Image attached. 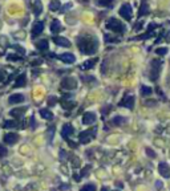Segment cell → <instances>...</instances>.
Listing matches in <instances>:
<instances>
[{"label":"cell","mask_w":170,"mask_h":191,"mask_svg":"<svg viewBox=\"0 0 170 191\" xmlns=\"http://www.w3.org/2000/svg\"><path fill=\"white\" fill-rule=\"evenodd\" d=\"M112 122H113V125H117V126H120L122 125V123L126 122V118L122 116H116L113 119H112Z\"/></svg>","instance_id":"cell-21"},{"label":"cell","mask_w":170,"mask_h":191,"mask_svg":"<svg viewBox=\"0 0 170 191\" xmlns=\"http://www.w3.org/2000/svg\"><path fill=\"white\" fill-rule=\"evenodd\" d=\"M151 92H153V89L150 88V86H146V85H142L141 86V96H149V94H151Z\"/></svg>","instance_id":"cell-24"},{"label":"cell","mask_w":170,"mask_h":191,"mask_svg":"<svg viewBox=\"0 0 170 191\" xmlns=\"http://www.w3.org/2000/svg\"><path fill=\"white\" fill-rule=\"evenodd\" d=\"M7 154H8V151H7V149L3 146V145H0V158L6 157Z\"/></svg>","instance_id":"cell-32"},{"label":"cell","mask_w":170,"mask_h":191,"mask_svg":"<svg viewBox=\"0 0 170 191\" xmlns=\"http://www.w3.org/2000/svg\"><path fill=\"white\" fill-rule=\"evenodd\" d=\"M105 27H106V29H110V31L116 32V33H124L125 32V25L121 21H118L116 17H110L106 21Z\"/></svg>","instance_id":"cell-2"},{"label":"cell","mask_w":170,"mask_h":191,"mask_svg":"<svg viewBox=\"0 0 170 191\" xmlns=\"http://www.w3.org/2000/svg\"><path fill=\"white\" fill-rule=\"evenodd\" d=\"M96 135H97V129H89V130H85V132L80 133L79 138L81 143H89Z\"/></svg>","instance_id":"cell-3"},{"label":"cell","mask_w":170,"mask_h":191,"mask_svg":"<svg viewBox=\"0 0 170 191\" xmlns=\"http://www.w3.org/2000/svg\"><path fill=\"white\" fill-rule=\"evenodd\" d=\"M101 191H109V190H108L106 187H102V188H101Z\"/></svg>","instance_id":"cell-45"},{"label":"cell","mask_w":170,"mask_h":191,"mask_svg":"<svg viewBox=\"0 0 170 191\" xmlns=\"http://www.w3.org/2000/svg\"><path fill=\"white\" fill-rule=\"evenodd\" d=\"M53 41L56 43L57 45L60 47H65V48H69L70 47V41L65 37H60V36H55L53 37Z\"/></svg>","instance_id":"cell-12"},{"label":"cell","mask_w":170,"mask_h":191,"mask_svg":"<svg viewBox=\"0 0 170 191\" xmlns=\"http://www.w3.org/2000/svg\"><path fill=\"white\" fill-rule=\"evenodd\" d=\"M98 4L100 6H106V7H112V1H105V0H98Z\"/></svg>","instance_id":"cell-34"},{"label":"cell","mask_w":170,"mask_h":191,"mask_svg":"<svg viewBox=\"0 0 170 191\" xmlns=\"http://www.w3.org/2000/svg\"><path fill=\"white\" fill-rule=\"evenodd\" d=\"M80 191H96V186L93 183H88V185L82 186Z\"/></svg>","instance_id":"cell-25"},{"label":"cell","mask_w":170,"mask_h":191,"mask_svg":"<svg viewBox=\"0 0 170 191\" xmlns=\"http://www.w3.org/2000/svg\"><path fill=\"white\" fill-rule=\"evenodd\" d=\"M8 60H21V57H19V56H8Z\"/></svg>","instance_id":"cell-42"},{"label":"cell","mask_w":170,"mask_h":191,"mask_svg":"<svg viewBox=\"0 0 170 191\" xmlns=\"http://www.w3.org/2000/svg\"><path fill=\"white\" fill-rule=\"evenodd\" d=\"M61 86H63L64 89L72 90V89L77 88V81L75 80V77H65V79L61 81Z\"/></svg>","instance_id":"cell-6"},{"label":"cell","mask_w":170,"mask_h":191,"mask_svg":"<svg viewBox=\"0 0 170 191\" xmlns=\"http://www.w3.org/2000/svg\"><path fill=\"white\" fill-rule=\"evenodd\" d=\"M158 171L164 178H170V167L167 166L166 162H161L158 165Z\"/></svg>","instance_id":"cell-9"},{"label":"cell","mask_w":170,"mask_h":191,"mask_svg":"<svg viewBox=\"0 0 170 191\" xmlns=\"http://www.w3.org/2000/svg\"><path fill=\"white\" fill-rule=\"evenodd\" d=\"M60 31H61L60 21H59V20H53V21H52V24H50V32H52L53 34H56V33H59Z\"/></svg>","instance_id":"cell-18"},{"label":"cell","mask_w":170,"mask_h":191,"mask_svg":"<svg viewBox=\"0 0 170 191\" xmlns=\"http://www.w3.org/2000/svg\"><path fill=\"white\" fill-rule=\"evenodd\" d=\"M31 128L35 129L36 128V122H35V117H31Z\"/></svg>","instance_id":"cell-38"},{"label":"cell","mask_w":170,"mask_h":191,"mask_svg":"<svg viewBox=\"0 0 170 191\" xmlns=\"http://www.w3.org/2000/svg\"><path fill=\"white\" fill-rule=\"evenodd\" d=\"M97 44H98L97 40L91 37V36H81V37H79V40H77V47H79V49L85 54L95 53L96 50H97V47H98Z\"/></svg>","instance_id":"cell-1"},{"label":"cell","mask_w":170,"mask_h":191,"mask_svg":"<svg viewBox=\"0 0 170 191\" xmlns=\"http://www.w3.org/2000/svg\"><path fill=\"white\" fill-rule=\"evenodd\" d=\"M40 116L44 119H48V121L53 119V114H52V112H49L48 109H41L40 110Z\"/></svg>","instance_id":"cell-20"},{"label":"cell","mask_w":170,"mask_h":191,"mask_svg":"<svg viewBox=\"0 0 170 191\" xmlns=\"http://www.w3.org/2000/svg\"><path fill=\"white\" fill-rule=\"evenodd\" d=\"M4 76H6V72L0 69V81H3V80H4Z\"/></svg>","instance_id":"cell-41"},{"label":"cell","mask_w":170,"mask_h":191,"mask_svg":"<svg viewBox=\"0 0 170 191\" xmlns=\"http://www.w3.org/2000/svg\"><path fill=\"white\" fill-rule=\"evenodd\" d=\"M91 169V166H86L84 170L81 171V177H84V175H88V170Z\"/></svg>","instance_id":"cell-37"},{"label":"cell","mask_w":170,"mask_h":191,"mask_svg":"<svg viewBox=\"0 0 170 191\" xmlns=\"http://www.w3.org/2000/svg\"><path fill=\"white\" fill-rule=\"evenodd\" d=\"M25 81H27V79H25V74L23 73V74H20L17 79H16L15 81V88H21V86H24L25 85Z\"/></svg>","instance_id":"cell-19"},{"label":"cell","mask_w":170,"mask_h":191,"mask_svg":"<svg viewBox=\"0 0 170 191\" xmlns=\"http://www.w3.org/2000/svg\"><path fill=\"white\" fill-rule=\"evenodd\" d=\"M146 155L150 158H155L157 157V154L153 151V149H150V147H146Z\"/></svg>","instance_id":"cell-30"},{"label":"cell","mask_w":170,"mask_h":191,"mask_svg":"<svg viewBox=\"0 0 170 191\" xmlns=\"http://www.w3.org/2000/svg\"><path fill=\"white\" fill-rule=\"evenodd\" d=\"M25 112V108H20V109H13L11 110V116L12 117H16V118H19V117H21L23 114H24Z\"/></svg>","instance_id":"cell-23"},{"label":"cell","mask_w":170,"mask_h":191,"mask_svg":"<svg viewBox=\"0 0 170 191\" xmlns=\"http://www.w3.org/2000/svg\"><path fill=\"white\" fill-rule=\"evenodd\" d=\"M17 141H19V135L16 134V133H7V134H4V142L6 143L13 145Z\"/></svg>","instance_id":"cell-10"},{"label":"cell","mask_w":170,"mask_h":191,"mask_svg":"<svg viewBox=\"0 0 170 191\" xmlns=\"http://www.w3.org/2000/svg\"><path fill=\"white\" fill-rule=\"evenodd\" d=\"M43 29H44V23L37 21L35 25H33V28H32V37L35 39L36 36H39V34L43 32Z\"/></svg>","instance_id":"cell-11"},{"label":"cell","mask_w":170,"mask_h":191,"mask_svg":"<svg viewBox=\"0 0 170 191\" xmlns=\"http://www.w3.org/2000/svg\"><path fill=\"white\" fill-rule=\"evenodd\" d=\"M72 133H73V126L70 125V123H65V125L63 126V129H61V135L65 138L66 141H68V137H69Z\"/></svg>","instance_id":"cell-13"},{"label":"cell","mask_w":170,"mask_h":191,"mask_svg":"<svg viewBox=\"0 0 170 191\" xmlns=\"http://www.w3.org/2000/svg\"><path fill=\"white\" fill-rule=\"evenodd\" d=\"M33 12L35 15H40L41 13V3H33Z\"/></svg>","instance_id":"cell-27"},{"label":"cell","mask_w":170,"mask_h":191,"mask_svg":"<svg viewBox=\"0 0 170 191\" xmlns=\"http://www.w3.org/2000/svg\"><path fill=\"white\" fill-rule=\"evenodd\" d=\"M16 125H17L16 121H6L4 122V128H15Z\"/></svg>","instance_id":"cell-31"},{"label":"cell","mask_w":170,"mask_h":191,"mask_svg":"<svg viewBox=\"0 0 170 191\" xmlns=\"http://www.w3.org/2000/svg\"><path fill=\"white\" fill-rule=\"evenodd\" d=\"M36 48L39 50H47L48 49V40H40L36 43Z\"/></svg>","instance_id":"cell-22"},{"label":"cell","mask_w":170,"mask_h":191,"mask_svg":"<svg viewBox=\"0 0 170 191\" xmlns=\"http://www.w3.org/2000/svg\"><path fill=\"white\" fill-rule=\"evenodd\" d=\"M24 96L23 94H20V93H16V94H12L10 97V103H20V102H24Z\"/></svg>","instance_id":"cell-16"},{"label":"cell","mask_w":170,"mask_h":191,"mask_svg":"<svg viewBox=\"0 0 170 191\" xmlns=\"http://www.w3.org/2000/svg\"><path fill=\"white\" fill-rule=\"evenodd\" d=\"M81 79H82V81H86V82L95 81V79H93V77H81Z\"/></svg>","instance_id":"cell-39"},{"label":"cell","mask_w":170,"mask_h":191,"mask_svg":"<svg viewBox=\"0 0 170 191\" xmlns=\"http://www.w3.org/2000/svg\"><path fill=\"white\" fill-rule=\"evenodd\" d=\"M70 7H72V4H66V6H65V7H63V10H61V11H63V12H64V11H66V10H69Z\"/></svg>","instance_id":"cell-43"},{"label":"cell","mask_w":170,"mask_h":191,"mask_svg":"<svg viewBox=\"0 0 170 191\" xmlns=\"http://www.w3.org/2000/svg\"><path fill=\"white\" fill-rule=\"evenodd\" d=\"M132 6L129 3H124L120 8V16L124 17L125 20H130L132 19Z\"/></svg>","instance_id":"cell-5"},{"label":"cell","mask_w":170,"mask_h":191,"mask_svg":"<svg viewBox=\"0 0 170 191\" xmlns=\"http://www.w3.org/2000/svg\"><path fill=\"white\" fill-rule=\"evenodd\" d=\"M59 59L61 60V61H64V63H68V64H72V63H75V56H73L72 53H61V54H59Z\"/></svg>","instance_id":"cell-14"},{"label":"cell","mask_w":170,"mask_h":191,"mask_svg":"<svg viewBox=\"0 0 170 191\" xmlns=\"http://www.w3.org/2000/svg\"><path fill=\"white\" fill-rule=\"evenodd\" d=\"M98 61V59L96 57V59H91V60H86V61H84L81 65V69H84V70H88V69H92L93 66L96 65V63Z\"/></svg>","instance_id":"cell-15"},{"label":"cell","mask_w":170,"mask_h":191,"mask_svg":"<svg viewBox=\"0 0 170 191\" xmlns=\"http://www.w3.org/2000/svg\"><path fill=\"white\" fill-rule=\"evenodd\" d=\"M160 69H161V61L160 60H153L150 66V80L151 81H157L158 76H160Z\"/></svg>","instance_id":"cell-4"},{"label":"cell","mask_w":170,"mask_h":191,"mask_svg":"<svg viewBox=\"0 0 170 191\" xmlns=\"http://www.w3.org/2000/svg\"><path fill=\"white\" fill-rule=\"evenodd\" d=\"M57 102V98L55 97V96H52V97H49V100H48V105L49 106H52V105H55V103Z\"/></svg>","instance_id":"cell-33"},{"label":"cell","mask_w":170,"mask_h":191,"mask_svg":"<svg viewBox=\"0 0 170 191\" xmlns=\"http://www.w3.org/2000/svg\"><path fill=\"white\" fill-rule=\"evenodd\" d=\"M162 187H164L162 182H161V181H157V182H155V188H157V190H161Z\"/></svg>","instance_id":"cell-36"},{"label":"cell","mask_w":170,"mask_h":191,"mask_svg":"<svg viewBox=\"0 0 170 191\" xmlns=\"http://www.w3.org/2000/svg\"><path fill=\"white\" fill-rule=\"evenodd\" d=\"M155 53L160 54V56H165L167 53V48H157L155 49Z\"/></svg>","instance_id":"cell-29"},{"label":"cell","mask_w":170,"mask_h":191,"mask_svg":"<svg viewBox=\"0 0 170 191\" xmlns=\"http://www.w3.org/2000/svg\"><path fill=\"white\" fill-rule=\"evenodd\" d=\"M96 114L92 112H85L82 114V123L84 125H92V123L96 122Z\"/></svg>","instance_id":"cell-7"},{"label":"cell","mask_w":170,"mask_h":191,"mask_svg":"<svg viewBox=\"0 0 170 191\" xmlns=\"http://www.w3.org/2000/svg\"><path fill=\"white\" fill-rule=\"evenodd\" d=\"M60 157H61V158H65V157H66V153H65V151H63V150H61Z\"/></svg>","instance_id":"cell-44"},{"label":"cell","mask_w":170,"mask_h":191,"mask_svg":"<svg viewBox=\"0 0 170 191\" xmlns=\"http://www.w3.org/2000/svg\"><path fill=\"white\" fill-rule=\"evenodd\" d=\"M63 106L65 108V109H73V108L76 106V102H73V101L68 102L66 100H63Z\"/></svg>","instance_id":"cell-26"},{"label":"cell","mask_w":170,"mask_h":191,"mask_svg":"<svg viewBox=\"0 0 170 191\" xmlns=\"http://www.w3.org/2000/svg\"><path fill=\"white\" fill-rule=\"evenodd\" d=\"M52 134H55V128L53 126L49 128V141H50V138H52Z\"/></svg>","instance_id":"cell-40"},{"label":"cell","mask_w":170,"mask_h":191,"mask_svg":"<svg viewBox=\"0 0 170 191\" xmlns=\"http://www.w3.org/2000/svg\"><path fill=\"white\" fill-rule=\"evenodd\" d=\"M110 110H112V106H110V105H108V106H104V109H102V114H105V113H109Z\"/></svg>","instance_id":"cell-35"},{"label":"cell","mask_w":170,"mask_h":191,"mask_svg":"<svg viewBox=\"0 0 170 191\" xmlns=\"http://www.w3.org/2000/svg\"><path fill=\"white\" fill-rule=\"evenodd\" d=\"M149 11H150L149 4L146 3V1H141V6H140V10H138V17H141V16L149 13Z\"/></svg>","instance_id":"cell-17"},{"label":"cell","mask_w":170,"mask_h":191,"mask_svg":"<svg viewBox=\"0 0 170 191\" xmlns=\"http://www.w3.org/2000/svg\"><path fill=\"white\" fill-rule=\"evenodd\" d=\"M60 8V1H52V3L49 4V10L50 11H57Z\"/></svg>","instance_id":"cell-28"},{"label":"cell","mask_w":170,"mask_h":191,"mask_svg":"<svg viewBox=\"0 0 170 191\" xmlns=\"http://www.w3.org/2000/svg\"><path fill=\"white\" fill-rule=\"evenodd\" d=\"M118 105H120V106H125V108H128V109L133 110V108H134V97H133V96H125L124 100L121 101Z\"/></svg>","instance_id":"cell-8"}]
</instances>
